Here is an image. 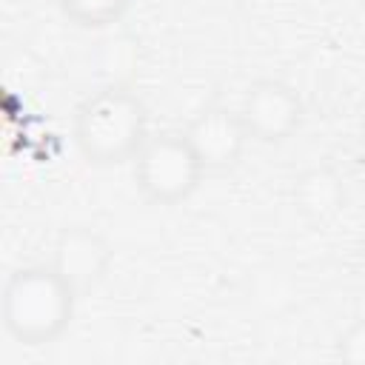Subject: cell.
<instances>
[{
	"instance_id": "obj_8",
	"label": "cell",
	"mask_w": 365,
	"mask_h": 365,
	"mask_svg": "<svg viewBox=\"0 0 365 365\" xmlns=\"http://www.w3.org/2000/svg\"><path fill=\"white\" fill-rule=\"evenodd\" d=\"M57 6L80 29H106L131 9V0H57Z\"/></svg>"
},
{
	"instance_id": "obj_10",
	"label": "cell",
	"mask_w": 365,
	"mask_h": 365,
	"mask_svg": "<svg viewBox=\"0 0 365 365\" xmlns=\"http://www.w3.org/2000/svg\"><path fill=\"white\" fill-rule=\"evenodd\" d=\"M356 274H359V279H362V285H365V242H362L359 251H356Z\"/></svg>"
},
{
	"instance_id": "obj_2",
	"label": "cell",
	"mask_w": 365,
	"mask_h": 365,
	"mask_svg": "<svg viewBox=\"0 0 365 365\" xmlns=\"http://www.w3.org/2000/svg\"><path fill=\"white\" fill-rule=\"evenodd\" d=\"M148 137V108L125 86H103L74 108V143L91 165H123Z\"/></svg>"
},
{
	"instance_id": "obj_1",
	"label": "cell",
	"mask_w": 365,
	"mask_h": 365,
	"mask_svg": "<svg viewBox=\"0 0 365 365\" xmlns=\"http://www.w3.org/2000/svg\"><path fill=\"white\" fill-rule=\"evenodd\" d=\"M77 291L48 265H23L9 274L3 285V328L6 334L26 345L43 348L57 342L74 319Z\"/></svg>"
},
{
	"instance_id": "obj_5",
	"label": "cell",
	"mask_w": 365,
	"mask_h": 365,
	"mask_svg": "<svg viewBox=\"0 0 365 365\" xmlns=\"http://www.w3.org/2000/svg\"><path fill=\"white\" fill-rule=\"evenodd\" d=\"M114 262L111 242L88 225H66L51 242V265L83 297L100 288Z\"/></svg>"
},
{
	"instance_id": "obj_6",
	"label": "cell",
	"mask_w": 365,
	"mask_h": 365,
	"mask_svg": "<svg viewBox=\"0 0 365 365\" xmlns=\"http://www.w3.org/2000/svg\"><path fill=\"white\" fill-rule=\"evenodd\" d=\"M185 137L200 157L205 174H225L234 171L245 154L248 145V131L240 117V111L225 108V106H208L202 108L188 125Z\"/></svg>"
},
{
	"instance_id": "obj_9",
	"label": "cell",
	"mask_w": 365,
	"mask_h": 365,
	"mask_svg": "<svg viewBox=\"0 0 365 365\" xmlns=\"http://www.w3.org/2000/svg\"><path fill=\"white\" fill-rule=\"evenodd\" d=\"M334 351H336V356H339L342 362L365 365V317L354 319V322L336 336Z\"/></svg>"
},
{
	"instance_id": "obj_4",
	"label": "cell",
	"mask_w": 365,
	"mask_h": 365,
	"mask_svg": "<svg viewBox=\"0 0 365 365\" xmlns=\"http://www.w3.org/2000/svg\"><path fill=\"white\" fill-rule=\"evenodd\" d=\"M237 111L245 123L248 137L265 145H279L291 140L305 117V106L297 88L274 77H262L251 83Z\"/></svg>"
},
{
	"instance_id": "obj_7",
	"label": "cell",
	"mask_w": 365,
	"mask_h": 365,
	"mask_svg": "<svg viewBox=\"0 0 365 365\" xmlns=\"http://www.w3.org/2000/svg\"><path fill=\"white\" fill-rule=\"evenodd\" d=\"M291 200L302 220H308L311 225H325L345 208V180L334 165L317 163L297 174Z\"/></svg>"
},
{
	"instance_id": "obj_3",
	"label": "cell",
	"mask_w": 365,
	"mask_h": 365,
	"mask_svg": "<svg viewBox=\"0 0 365 365\" xmlns=\"http://www.w3.org/2000/svg\"><path fill=\"white\" fill-rule=\"evenodd\" d=\"M131 163L137 191L154 205H177L188 200L205 177L185 131L151 134Z\"/></svg>"
}]
</instances>
